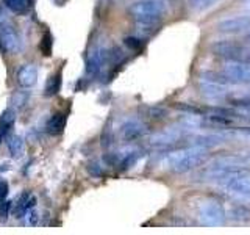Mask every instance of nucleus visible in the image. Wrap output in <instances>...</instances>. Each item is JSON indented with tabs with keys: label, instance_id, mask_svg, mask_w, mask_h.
<instances>
[{
	"label": "nucleus",
	"instance_id": "412c9836",
	"mask_svg": "<svg viewBox=\"0 0 250 235\" xmlns=\"http://www.w3.org/2000/svg\"><path fill=\"white\" fill-rule=\"evenodd\" d=\"M8 149L13 157H19L23 151V140L19 135H11L8 137Z\"/></svg>",
	"mask_w": 250,
	"mask_h": 235
},
{
	"label": "nucleus",
	"instance_id": "f03ea898",
	"mask_svg": "<svg viewBox=\"0 0 250 235\" xmlns=\"http://www.w3.org/2000/svg\"><path fill=\"white\" fill-rule=\"evenodd\" d=\"M169 10L167 0H136L128 8V13L139 25L155 27Z\"/></svg>",
	"mask_w": 250,
	"mask_h": 235
},
{
	"label": "nucleus",
	"instance_id": "a878e982",
	"mask_svg": "<svg viewBox=\"0 0 250 235\" xmlns=\"http://www.w3.org/2000/svg\"><path fill=\"white\" fill-rule=\"evenodd\" d=\"M13 209V202L11 201H2L0 202V216L2 218H6L8 215H10V212Z\"/></svg>",
	"mask_w": 250,
	"mask_h": 235
},
{
	"label": "nucleus",
	"instance_id": "bb28decb",
	"mask_svg": "<svg viewBox=\"0 0 250 235\" xmlns=\"http://www.w3.org/2000/svg\"><path fill=\"white\" fill-rule=\"evenodd\" d=\"M88 171L91 172V176H94V177H100L102 176V168H100V164L96 163V162H91L88 164Z\"/></svg>",
	"mask_w": 250,
	"mask_h": 235
},
{
	"label": "nucleus",
	"instance_id": "393cba45",
	"mask_svg": "<svg viewBox=\"0 0 250 235\" xmlns=\"http://www.w3.org/2000/svg\"><path fill=\"white\" fill-rule=\"evenodd\" d=\"M124 43H125V46L127 47H130L131 50H138V49H141L143 47V39H139V38H136V36H127L124 39Z\"/></svg>",
	"mask_w": 250,
	"mask_h": 235
},
{
	"label": "nucleus",
	"instance_id": "b1692460",
	"mask_svg": "<svg viewBox=\"0 0 250 235\" xmlns=\"http://www.w3.org/2000/svg\"><path fill=\"white\" fill-rule=\"evenodd\" d=\"M52 47H53V39H52V35L47 31V33H44V36L41 39V52H42V55H45V57H50Z\"/></svg>",
	"mask_w": 250,
	"mask_h": 235
},
{
	"label": "nucleus",
	"instance_id": "f8f14e48",
	"mask_svg": "<svg viewBox=\"0 0 250 235\" xmlns=\"http://www.w3.org/2000/svg\"><path fill=\"white\" fill-rule=\"evenodd\" d=\"M38 77H39V70L38 66L33 65V63L22 65L18 69V72H16V80H18L19 86H22V88H31V86H35L38 82Z\"/></svg>",
	"mask_w": 250,
	"mask_h": 235
},
{
	"label": "nucleus",
	"instance_id": "c85d7f7f",
	"mask_svg": "<svg viewBox=\"0 0 250 235\" xmlns=\"http://www.w3.org/2000/svg\"><path fill=\"white\" fill-rule=\"evenodd\" d=\"M239 132L244 133V135L250 137V127H239Z\"/></svg>",
	"mask_w": 250,
	"mask_h": 235
},
{
	"label": "nucleus",
	"instance_id": "4be33fe9",
	"mask_svg": "<svg viewBox=\"0 0 250 235\" xmlns=\"http://www.w3.org/2000/svg\"><path fill=\"white\" fill-rule=\"evenodd\" d=\"M3 3L8 10L18 14L25 13L28 8V0H3Z\"/></svg>",
	"mask_w": 250,
	"mask_h": 235
},
{
	"label": "nucleus",
	"instance_id": "20e7f679",
	"mask_svg": "<svg viewBox=\"0 0 250 235\" xmlns=\"http://www.w3.org/2000/svg\"><path fill=\"white\" fill-rule=\"evenodd\" d=\"M216 185L219 190L231 196V198L238 201L250 202V169L249 168L231 172V174L225 176L224 179L217 180Z\"/></svg>",
	"mask_w": 250,
	"mask_h": 235
},
{
	"label": "nucleus",
	"instance_id": "7ed1b4c3",
	"mask_svg": "<svg viewBox=\"0 0 250 235\" xmlns=\"http://www.w3.org/2000/svg\"><path fill=\"white\" fill-rule=\"evenodd\" d=\"M244 168H249V164L244 162L241 154L221 155V157H216L214 160H211L207 166L203 168L202 176L205 180H213V182H217V180L224 179L225 176L231 174V172L244 169Z\"/></svg>",
	"mask_w": 250,
	"mask_h": 235
},
{
	"label": "nucleus",
	"instance_id": "7c9ffc66",
	"mask_svg": "<svg viewBox=\"0 0 250 235\" xmlns=\"http://www.w3.org/2000/svg\"><path fill=\"white\" fill-rule=\"evenodd\" d=\"M246 41H247V44H250V31L246 35Z\"/></svg>",
	"mask_w": 250,
	"mask_h": 235
},
{
	"label": "nucleus",
	"instance_id": "39448f33",
	"mask_svg": "<svg viewBox=\"0 0 250 235\" xmlns=\"http://www.w3.org/2000/svg\"><path fill=\"white\" fill-rule=\"evenodd\" d=\"M197 86L202 96L207 99H222L230 91V83L224 80L221 74L216 72H203L197 78Z\"/></svg>",
	"mask_w": 250,
	"mask_h": 235
},
{
	"label": "nucleus",
	"instance_id": "f257e3e1",
	"mask_svg": "<svg viewBox=\"0 0 250 235\" xmlns=\"http://www.w3.org/2000/svg\"><path fill=\"white\" fill-rule=\"evenodd\" d=\"M208 157L209 149L191 143L189 146L167 154L163 162V166L170 172H175V174H185V172L202 166L208 160Z\"/></svg>",
	"mask_w": 250,
	"mask_h": 235
},
{
	"label": "nucleus",
	"instance_id": "ddd939ff",
	"mask_svg": "<svg viewBox=\"0 0 250 235\" xmlns=\"http://www.w3.org/2000/svg\"><path fill=\"white\" fill-rule=\"evenodd\" d=\"M183 137V130L182 129H167V130H164V132H160V133H156L155 137H152V143L155 146H170V144H174L177 143V141H180Z\"/></svg>",
	"mask_w": 250,
	"mask_h": 235
},
{
	"label": "nucleus",
	"instance_id": "f3484780",
	"mask_svg": "<svg viewBox=\"0 0 250 235\" xmlns=\"http://www.w3.org/2000/svg\"><path fill=\"white\" fill-rule=\"evenodd\" d=\"M35 206H36V196L28 191L22 193L19 196L18 204H16V207H14V215H18V216L25 215L28 210L35 209Z\"/></svg>",
	"mask_w": 250,
	"mask_h": 235
},
{
	"label": "nucleus",
	"instance_id": "aec40b11",
	"mask_svg": "<svg viewBox=\"0 0 250 235\" xmlns=\"http://www.w3.org/2000/svg\"><path fill=\"white\" fill-rule=\"evenodd\" d=\"M221 0H188V3H189L191 10L192 11H197V13H203L209 10V8L216 6Z\"/></svg>",
	"mask_w": 250,
	"mask_h": 235
},
{
	"label": "nucleus",
	"instance_id": "9b49d317",
	"mask_svg": "<svg viewBox=\"0 0 250 235\" xmlns=\"http://www.w3.org/2000/svg\"><path fill=\"white\" fill-rule=\"evenodd\" d=\"M109 60V49L105 47H96L88 57L86 61V72L89 75H97L104 66L106 65V61Z\"/></svg>",
	"mask_w": 250,
	"mask_h": 235
},
{
	"label": "nucleus",
	"instance_id": "1a4fd4ad",
	"mask_svg": "<svg viewBox=\"0 0 250 235\" xmlns=\"http://www.w3.org/2000/svg\"><path fill=\"white\" fill-rule=\"evenodd\" d=\"M217 31L224 35H247L250 31V16H231L219 21Z\"/></svg>",
	"mask_w": 250,
	"mask_h": 235
},
{
	"label": "nucleus",
	"instance_id": "2eb2a0df",
	"mask_svg": "<svg viewBox=\"0 0 250 235\" xmlns=\"http://www.w3.org/2000/svg\"><path fill=\"white\" fill-rule=\"evenodd\" d=\"M14 121H16V115L11 108L5 110L2 116H0V146L10 137V133L14 127Z\"/></svg>",
	"mask_w": 250,
	"mask_h": 235
},
{
	"label": "nucleus",
	"instance_id": "a211bd4d",
	"mask_svg": "<svg viewBox=\"0 0 250 235\" xmlns=\"http://www.w3.org/2000/svg\"><path fill=\"white\" fill-rule=\"evenodd\" d=\"M116 159H117L116 164L119 166V169L121 171H127L139 159V151H138V149H127L125 152H122V155L116 157Z\"/></svg>",
	"mask_w": 250,
	"mask_h": 235
},
{
	"label": "nucleus",
	"instance_id": "6ab92c4d",
	"mask_svg": "<svg viewBox=\"0 0 250 235\" xmlns=\"http://www.w3.org/2000/svg\"><path fill=\"white\" fill-rule=\"evenodd\" d=\"M61 77H62L61 70H57V72L52 74L49 78H47V83L44 86V96H47V97L57 96L61 90V82H62Z\"/></svg>",
	"mask_w": 250,
	"mask_h": 235
},
{
	"label": "nucleus",
	"instance_id": "2f4dec72",
	"mask_svg": "<svg viewBox=\"0 0 250 235\" xmlns=\"http://www.w3.org/2000/svg\"><path fill=\"white\" fill-rule=\"evenodd\" d=\"M2 16H3V13H2V8H0V18H2Z\"/></svg>",
	"mask_w": 250,
	"mask_h": 235
},
{
	"label": "nucleus",
	"instance_id": "dca6fc26",
	"mask_svg": "<svg viewBox=\"0 0 250 235\" xmlns=\"http://www.w3.org/2000/svg\"><path fill=\"white\" fill-rule=\"evenodd\" d=\"M66 122H67V113L64 112H57L55 115H52V118L47 122V127H45V132L49 133V135H60V133L64 130L66 127Z\"/></svg>",
	"mask_w": 250,
	"mask_h": 235
},
{
	"label": "nucleus",
	"instance_id": "5701e85b",
	"mask_svg": "<svg viewBox=\"0 0 250 235\" xmlns=\"http://www.w3.org/2000/svg\"><path fill=\"white\" fill-rule=\"evenodd\" d=\"M230 102H231L234 107L241 108L242 112L250 113V93L241 94V96H234V97L230 99Z\"/></svg>",
	"mask_w": 250,
	"mask_h": 235
},
{
	"label": "nucleus",
	"instance_id": "c756f323",
	"mask_svg": "<svg viewBox=\"0 0 250 235\" xmlns=\"http://www.w3.org/2000/svg\"><path fill=\"white\" fill-rule=\"evenodd\" d=\"M244 6H246V10L250 13V0H246V5Z\"/></svg>",
	"mask_w": 250,
	"mask_h": 235
},
{
	"label": "nucleus",
	"instance_id": "9d476101",
	"mask_svg": "<svg viewBox=\"0 0 250 235\" xmlns=\"http://www.w3.org/2000/svg\"><path fill=\"white\" fill-rule=\"evenodd\" d=\"M119 133L122 140L125 141H136L139 138H143L147 133V125L136 118H130V119H125L119 129Z\"/></svg>",
	"mask_w": 250,
	"mask_h": 235
},
{
	"label": "nucleus",
	"instance_id": "6e6552de",
	"mask_svg": "<svg viewBox=\"0 0 250 235\" xmlns=\"http://www.w3.org/2000/svg\"><path fill=\"white\" fill-rule=\"evenodd\" d=\"M197 216L203 226H209V227L222 226L225 224V219H227L224 206L214 199H207L200 202V206L197 209Z\"/></svg>",
	"mask_w": 250,
	"mask_h": 235
},
{
	"label": "nucleus",
	"instance_id": "4468645a",
	"mask_svg": "<svg viewBox=\"0 0 250 235\" xmlns=\"http://www.w3.org/2000/svg\"><path fill=\"white\" fill-rule=\"evenodd\" d=\"M225 140L227 138L221 135V133H200V135H195L192 138V144H199L207 149H211V147L224 144Z\"/></svg>",
	"mask_w": 250,
	"mask_h": 235
},
{
	"label": "nucleus",
	"instance_id": "423d86ee",
	"mask_svg": "<svg viewBox=\"0 0 250 235\" xmlns=\"http://www.w3.org/2000/svg\"><path fill=\"white\" fill-rule=\"evenodd\" d=\"M211 52L214 57L225 60V61H239V63H250V49L236 41H216L211 44Z\"/></svg>",
	"mask_w": 250,
	"mask_h": 235
},
{
	"label": "nucleus",
	"instance_id": "0eeeda50",
	"mask_svg": "<svg viewBox=\"0 0 250 235\" xmlns=\"http://www.w3.org/2000/svg\"><path fill=\"white\" fill-rule=\"evenodd\" d=\"M22 36L16 25L5 16L0 18V50L5 53H18L22 50Z\"/></svg>",
	"mask_w": 250,
	"mask_h": 235
},
{
	"label": "nucleus",
	"instance_id": "cd10ccee",
	"mask_svg": "<svg viewBox=\"0 0 250 235\" xmlns=\"http://www.w3.org/2000/svg\"><path fill=\"white\" fill-rule=\"evenodd\" d=\"M8 191H10V185L5 180H0V202L8 198Z\"/></svg>",
	"mask_w": 250,
	"mask_h": 235
}]
</instances>
